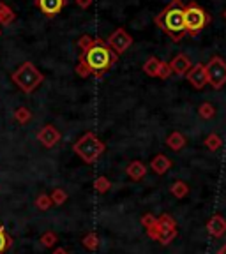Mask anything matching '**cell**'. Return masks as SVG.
<instances>
[{"label":"cell","mask_w":226,"mask_h":254,"mask_svg":"<svg viewBox=\"0 0 226 254\" xmlns=\"http://www.w3.org/2000/svg\"><path fill=\"white\" fill-rule=\"evenodd\" d=\"M73 150L83 159L85 163H92L99 157L104 152L103 141H99V138L94 134V132H85L78 141L73 145Z\"/></svg>","instance_id":"cell-5"},{"label":"cell","mask_w":226,"mask_h":254,"mask_svg":"<svg viewBox=\"0 0 226 254\" xmlns=\"http://www.w3.org/2000/svg\"><path fill=\"white\" fill-rule=\"evenodd\" d=\"M11 78H12V81L18 85L20 90H23L25 94H30V92H34L43 83L44 74L32 62H25L12 72Z\"/></svg>","instance_id":"cell-4"},{"label":"cell","mask_w":226,"mask_h":254,"mask_svg":"<svg viewBox=\"0 0 226 254\" xmlns=\"http://www.w3.org/2000/svg\"><path fill=\"white\" fill-rule=\"evenodd\" d=\"M170 166H171V161L166 157V155H163V154H157L154 159H152V163H151V168L157 175L166 173V171L170 170Z\"/></svg>","instance_id":"cell-13"},{"label":"cell","mask_w":226,"mask_h":254,"mask_svg":"<svg viewBox=\"0 0 226 254\" xmlns=\"http://www.w3.org/2000/svg\"><path fill=\"white\" fill-rule=\"evenodd\" d=\"M184 23H186L187 36H198L200 32L211 23V14L195 0L189 4H184Z\"/></svg>","instance_id":"cell-3"},{"label":"cell","mask_w":226,"mask_h":254,"mask_svg":"<svg viewBox=\"0 0 226 254\" xmlns=\"http://www.w3.org/2000/svg\"><path fill=\"white\" fill-rule=\"evenodd\" d=\"M187 81L195 88H203L207 85V71H205V65L203 64H195L193 67L189 69V72L186 74Z\"/></svg>","instance_id":"cell-9"},{"label":"cell","mask_w":226,"mask_h":254,"mask_svg":"<svg viewBox=\"0 0 226 254\" xmlns=\"http://www.w3.org/2000/svg\"><path fill=\"white\" fill-rule=\"evenodd\" d=\"M166 145L171 148V150H180V148H184V145H186V138L182 136V132L173 131L166 138Z\"/></svg>","instance_id":"cell-16"},{"label":"cell","mask_w":226,"mask_h":254,"mask_svg":"<svg viewBox=\"0 0 226 254\" xmlns=\"http://www.w3.org/2000/svg\"><path fill=\"white\" fill-rule=\"evenodd\" d=\"M223 18H225V21H226V9L223 11Z\"/></svg>","instance_id":"cell-34"},{"label":"cell","mask_w":226,"mask_h":254,"mask_svg":"<svg viewBox=\"0 0 226 254\" xmlns=\"http://www.w3.org/2000/svg\"><path fill=\"white\" fill-rule=\"evenodd\" d=\"M92 41H94V39H92L90 36H87V34H85V36L79 37V39H78V48H79V50H81V53H83L85 50H87V48L90 46Z\"/></svg>","instance_id":"cell-25"},{"label":"cell","mask_w":226,"mask_h":254,"mask_svg":"<svg viewBox=\"0 0 226 254\" xmlns=\"http://www.w3.org/2000/svg\"><path fill=\"white\" fill-rule=\"evenodd\" d=\"M168 65H170L171 72L173 74H187L189 72V69L193 67V64H191V59L186 55V53H179V55H175L173 59L168 62Z\"/></svg>","instance_id":"cell-10"},{"label":"cell","mask_w":226,"mask_h":254,"mask_svg":"<svg viewBox=\"0 0 226 254\" xmlns=\"http://www.w3.org/2000/svg\"><path fill=\"white\" fill-rule=\"evenodd\" d=\"M110 189V180L106 177H99V179L95 180V190L97 192H106Z\"/></svg>","instance_id":"cell-22"},{"label":"cell","mask_w":226,"mask_h":254,"mask_svg":"<svg viewBox=\"0 0 226 254\" xmlns=\"http://www.w3.org/2000/svg\"><path fill=\"white\" fill-rule=\"evenodd\" d=\"M205 145H207V148H209V150L216 152V150H219V148H221V145H223V138H221V136H219V134H216V132H212V134L207 136Z\"/></svg>","instance_id":"cell-18"},{"label":"cell","mask_w":226,"mask_h":254,"mask_svg":"<svg viewBox=\"0 0 226 254\" xmlns=\"http://www.w3.org/2000/svg\"><path fill=\"white\" fill-rule=\"evenodd\" d=\"M0 36H2V28H0Z\"/></svg>","instance_id":"cell-35"},{"label":"cell","mask_w":226,"mask_h":254,"mask_svg":"<svg viewBox=\"0 0 226 254\" xmlns=\"http://www.w3.org/2000/svg\"><path fill=\"white\" fill-rule=\"evenodd\" d=\"M79 59L87 64V67L90 69V74L99 78V76L106 74V71H110V67L117 60V55L111 52L110 46L103 39H94L90 46L81 53Z\"/></svg>","instance_id":"cell-2"},{"label":"cell","mask_w":226,"mask_h":254,"mask_svg":"<svg viewBox=\"0 0 226 254\" xmlns=\"http://www.w3.org/2000/svg\"><path fill=\"white\" fill-rule=\"evenodd\" d=\"M14 119L18 120V122H20V124H27L28 120L32 119L30 110H28V108H25V106L18 108V110L14 111Z\"/></svg>","instance_id":"cell-20"},{"label":"cell","mask_w":226,"mask_h":254,"mask_svg":"<svg viewBox=\"0 0 226 254\" xmlns=\"http://www.w3.org/2000/svg\"><path fill=\"white\" fill-rule=\"evenodd\" d=\"M52 198H53V201H55L57 205H62V203L66 201V199H68V194H66L64 190L57 189L55 192H53V194H52Z\"/></svg>","instance_id":"cell-27"},{"label":"cell","mask_w":226,"mask_h":254,"mask_svg":"<svg viewBox=\"0 0 226 254\" xmlns=\"http://www.w3.org/2000/svg\"><path fill=\"white\" fill-rule=\"evenodd\" d=\"M7 240L9 238L5 237V233H4V230H2V226H0V253H4L5 251V247H7Z\"/></svg>","instance_id":"cell-30"},{"label":"cell","mask_w":226,"mask_h":254,"mask_svg":"<svg viewBox=\"0 0 226 254\" xmlns=\"http://www.w3.org/2000/svg\"><path fill=\"white\" fill-rule=\"evenodd\" d=\"M36 205H37V208H41V210H48L50 205H52V198L46 196V194H41L39 198H37Z\"/></svg>","instance_id":"cell-23"},{"label":"cell","mask_w":226,"mask_h":254,"mask_svg":"<svg viewBox=\"0 0 226 254\" xmlns=\"http://www.w3.org/2000/svg\"><path fill=\"white\" fill-rule=\"evenodd\" d=\"M218 254H226V246H223L221 249L218 251Z\"/></svg>","instance_id":"cell-33"},{"label":"cell","mask_w":226,"mask_h":254,"mask_svg":"<svg viewBox=\"0 0 226 254\" xmlns=\"http://www.w3.org/2000/svg\"><path fill=\"white\" fill-rule=\"evenodd\" d=\"M53 254H68V251H66V249H62V247H60V249H57Z\"/></svg>","instance_id":"cell-32"},{"label":"cell","mask_w":226,"mask_h":254,"mask_svg":"<svg viewBox=\"0 0 226 254\" xmlns=\"http://www.w3.org/2000/svg\"><path fill=\"white\" fill-rule=\"evenodd\" d=\"M127 175L131 177V179L135 180H140L145 177V173H147V168H145V164L140 163V161H135V163H131L129 166H127Z\"/></svg>","instance_id":"cell-15"},{"label":"cell","mask_w":226,"mask_h":254,"mask_svg":"<svg viewBox=\"0 0 226 254\" xmlns=\"http://www.w3.org/2000/svg\"><path fill=\"white\" fill-rule=\"evenodd\" d=\"M207 83L212 85V88L219 90L226 83V62L221 57H212L205 65Z\"/></svg>","instance_id":"cell-6"},{"label":"cell","mask_w":226,"mask_h":254,"mask_svg":"<svg viewBox=\"0 0 226 254\" xmlns=\"http://www.w3.org/2000/svg\"><path fill=\"white\" fill-rule=\"evenodd\" d=\"M14 20H16L14 11H12L5 2L0 0V25H2V27H7V25H11Z\"/></svg>","instance_id":"cell-14"},{"label":"cell","mask_w":226,"mask_h":254,"mask_svg":"<svg viewBox=\"0 0 226 254\" xmlns=\"http://www.w3.org/2000/svg\"><path fill=\"white\" fill-rule=\"evenodd\" d=\"M171 194L177 196V198H184L187 194V186L184 182H175L171 187Z\"/></svg>","instance_id":"cell-21"},{"label":"cell","mask_w":226,"mask_h":254,"mask_svg":"<svg viewBox=\"0 0 226 254\" xmlns=\"http://www.w3.org/2000/svg\"><path fill=\"white\" fill-rule=\"evenodd\" d=\"M37 139H39V141L43 143L46 148H52V147H55L57 143H59L60 132L57 131L53 126H44L43 129L37 132Z\"/></svg>","instance_id":"cell-11"},{"label":"cell","mask_w":226,"mask_h":254,"mask_svg":"<svg viewBox=\"0 0 226 254\" xmlns=\"http://www.w3.org/2000/svg\"><path fill=\"white\" fill-rule=\"evenodd\" d=\"M170 74H173V72H171V69H170V65H168V62H161V67H159L157 78L166 79V78H170Z\"/></svg>","instance_id":"cell-26"},{"label":"cell","mask_w":226,"mask_h":254,"mask_svg":"<svg viewBox=\"0 0 226 254\" xmlns=\"http://www.w3.org/2000/svg\"><path fill=\"white\" fill-rule=\"evenodd\" d=\"M200 117L202 119H205V120H211V119H214V115H216V108L212 106L211 103H203L202 106H200Z\"/></svg>","instance_id":"cell-19"},{"label":"cell","mask_w":226,"mask_h":254,"mask_svg":"<svg viewBox=\"0 0 226 254\" xmlns=\"http://www.w3.org/2000/svg\"><path fill=\"white\" fill-rule=\"evenodd\" d=\"M41 240H43L44 247H50V246H53V244L57 242V237L53 233H46V235H43V238H41Z\"/></svg>","instance_id":"cell-29"},{"label":"cell","mask_w":226,"mask_h":254,"mask_svg":"<svg viewBox=\"0 0 226 254\" xmlns=\"http://www.w3.org/2000/svg\"><path fill=\"white\" fill-rule=\"evenodd\" d=\"M157 28L168 34L173 41H180L186 34L184 23V2L182 0H171L170 4L154 18Z\"/></svg>","instance_id":"cell-1"},{"label":"cell","mask_w":226,"mask_h":254,"mask_svg":"<svg viewBox=\"0 0 226 254\" xmlns=\"http://www.w3.org/2000/svg\"><path fill=\"white\" fill-rule=\"evenodd\" d=\"M207 230H209L211 235H214V237H221L226 231V221L221 215H214V217L209 221V224H207Z\"/></svg>","instance_id":"cell-12"},{"label":"cell","mask_w":226,"mask_h":254,"mask_svg":"<svg viewBox=\"0 0 226 254\" xmlns=\"http://www.w3.org/2000/svg\"><path fill=\"white\" fill-rule=\"evenodd\" d=\"M76 72H78V76H81V78H87V76H90V69L87 67V64H85L81 59H79L78 65H76Z\"/></svg>","instance_id":"cell-24"},{"label":"cell","mask_w":226,"mask_h":254,"mask_svg":"<svg viewBox=\"0 0 226 254\" xmlns=\"http://www.w3.org/2000/svg\"><path fill=\"white\" fill-rule=\"evenodd\" d=\"M159 67H161V60H159L157 57H151L147 62L143 64V71H145V74L152 76V78H157Z\"/></svg>","instance_id":"cell-17"},{"label":"cell","mask_w":226,"mask_h":254,"mask_svg":"<svg viewBox=\"0 0 226 254\" xmlns=\"http://www.w3.org/2000/svg\"><path fill=\"white\" fill-rule=\"evenodd\" d=\"M106 44L110 46V50L115 53V55H122L124 52H127V48L133 44V37L127 34L126 28L120 27V28H117L110 37H108Z\"/></svg>","instance_id":"cell-7"},{"label":"cell","mask_w":226,"mask_h":254,"mask_svg":"<svg viewBox=\"0 0 226 254\" xmlns=\"http://www.w3.org/2000/svg\"><path fill=\"white\" fill-rule=\"evenodd\" d=\"M85 246L88 247V249H95V247H97V237H95L94 233H90V235H87V237H85Z\"/></svg>","instance_id":"cell-28"},{"label":"cell","mask_w":226,"mask_h":254,"mask_svg":"<svg viewBox=\"0 0 226 254\" xmlns=\"http://www.w3.org/2000/svg\"><path fill=\"white\" fill-rule=\"evenodd\" d=\"M92 2H94V0H75V4L78 5L79 9H88L92 5Z\"/></svg>","instance_id":"cell-31"},{"label":"cell","mask_w":226,"mask_h":254,"mask_svg":"<svg viewBox=\"0 0 226 254\" xmlns=\"http://www.w3.org/2000/svg\"><path fill=\"white\" fill-rule=\"evenodd\" d=\"M36 5L44 16L53 18L68 5V0H36Z\"/></svg>","instance_id":"cell-8"}]
</instances>
